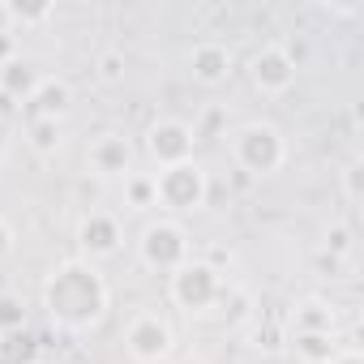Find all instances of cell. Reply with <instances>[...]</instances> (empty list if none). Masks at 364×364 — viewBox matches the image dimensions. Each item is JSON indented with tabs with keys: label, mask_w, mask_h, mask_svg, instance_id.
<instances>
[{
	"label": "cell",
	"mask_w": 364,
	"mask_h": 364,
	"mask_svg": "<svg viewBox=\"0 0 364 364\" xmlns=\"http://www.w3.org/2000/svg\"><path fill=\"white\" fill-rule=\"evenodd\" d=\"M107 300H112L107 279L90 262H60L43 283V309H48L52 326H60L69 334L99 326L107 313Z\"/></svg>",
	"instance_id": "6da1fadb"
},
{
	"label": "cell",
	"mask_w": 364,
	"mask_h": 364,
	"mask_svg": "<svg viewBox=\"0 0 364 364\" xmlns=\"http://www.w3.org/2000/svg\"><path fill=\"white\" fill-rule=\"evenodd\" d=\"M232 154H236V163H240L245 171H253V176H274V171L287 163V141H283V133H279L274 124L253 120V124H245V129L232 137Z\"/></svg>",
	"instance_id": "7a4b0ae2"
},
{
	"label": "cell",
	"mask_w": 364,
	"mask_h": 364,
	"mask_svg": "<svg viewBox=\"0 0 364 364\" xmlns=\"http://www.w3.org/2000/svg\"><path fill=\"white\" fill-rule=\"evenodd\" d=\"M154 193H159V206H167V210H198L210 198V176L198 159L176 163L154 176Z\"/></svg>",
	"instance_id": "3957f363"
},
{
	"label": "cell",
	"mask_w": 364,
	"mask_h": 364,
	"mask_svg": "<svg viewBox=\"0 0 364 364\" xmlns=\"http://www.w3.org/2000/svg\"><path fill=\"white\" fill-rule=\"evenodd\" d=\"M137 253L150 270H163V274H176L185 262H193V249H189V232L180 228L176 219H159L141 232L137 240Z\"/></svg>",
	"instance_id": "277c9868"
},
{
	"label": "cell",
	"mask_w": 364,
	"mask_h": 364,
	"mask_svg": "<svg viewBox=\"0 0 364 364\" xmlns=\"http://www.w3.org/2000/svg\"><path fill=\"white\" fill-rule=\"evenodd\" d=\"M223 296V274L210 262H185L171 274V300L180 309H210Z\"/></svg>",
	"instance_id": "5b68a950"
},
{
	"label": "cell",
	"mask_w": 364,
	"mask_h": 364,
	"mask_svg": "<svg viewBox=\"0 0 364 364\" xmlns=\"http://www.w3.org/2000/svg\"><path fill=\"white\" fill-rule=\"evenodd\" d=\"M193 124H185V120H154L150 129H146V154L159 163V171L163 167H176V163H189L193 159Z\"/></svg>",
	"instance_id": "8992f818"
},
{
	"label": "cell",
	"mask_w": 364,
	"mask_h": 364,
	"mask_svg": "<svg viewBox=\"0 0 364 364\" xmlns=\"http://www.w3.org/2000/svg\"><path fill=\"white\" fill-rule=\"evenodd\" d=\"M296 65H291V56L283 52V43H270V48H262L253 60H249V77H253V86L262 90V95H287L291 86H296Z\"/></svg>",
	"instance_id": "52a82bcc"
},
{
	"label": "cell",
	"mask_w": 364,
	"mask_h": 364,
	"mask_svg": "<svg viewBox=\"0 0 364 364\" xmlns=\"http://www.w3.org/2000/svg\"><path fill=\"white\" fill-rule=\"evenodd\" d=\"M124 343H129L133 360H141V364H159V360L171 355V326H167L159 313H141V317H133Z\"/></svg>",
	"instance_id": "ba28073f"
},
{
	"label": "cell",
	"mask_w": 364,
	"mask_h": 364,
	"mask_svg": "<svg viewBox=\"0 0 364 364\" xmlns=\"http://www.w3.org/2000/svg\"><path fill=\"white\" fill-rule=\"evenodd\" d=\"M86 159H90V167H95L99 176H129L133 163H137V150H133V141H129L124 133H99V137L90 141Z\"/></svg>",
	"instance_id": "9c48e42d"
},
{
	"label": "cell",
	"mask_w": 364,
	"mask_h": 364,
	"mask_svg": "<svg viewBox=\"0 0 364 364\" xmlns=\"http://www.w3.org/2000/svg\"><path fill=\"white\" fill-rule=\"evenodd\" d=\"M77 240H82V249L90 257H112L120 249V240H124L120 236V219L107 215V210H90L82 219V228H77Z\"/></svg>",
	"instance_id": "30bf717a"
},
{
	"label": "cell",
	"mask_w": 364,
	"mask_h": 364,
	"mask_svg": "<svg viewBox=\"0 0 364 364\" xmlns=\"http://www.w3.org/2000/svg\"><path fill=\"white\" fill-rule=\"evenodd\" d=\"M73 112V86L65 77H43L31 95V120H65Z\"/></svg>",
	"instance_id": "8fae6325"
},
{
	"label": "cell",
	"mask_w": 364,
	"mask_h": 364,
	"mask_svg": "<svg viewBox=\"0 0 364 364\" xmlns=\"http://www.w3.org/2000/svg\"><path fill=\"white\" fill-rule=\"evenodd\" d=\"M189 73H193L202 86H219V82H228V73H232V52H228L223 43L206 39V43H198V48L189 52Z\"/></svg>",
	"instance_id": "7c38bea8"
},
{
	"label": "cell",
	"mask_w": 364,
	"mask_h": 364,
	"mask_svg": "<svg viewBox=\"0 0 364 364\" xmlns=\"http://www.w3.org/2000/svg\"><path fill=\"white\" fill-rule=\"evenodd\" d=\"M43 73L31 65V60H9V65H0V95H5L9 103H31V95L39 90Z\"/></svg>",
	"instance_id": "4fadbf2b"
},
{
	"label": "cell",
	"mask_w": 364,
	"mask_h": 364,
	"mask_svg": "<svg viewBox=\"0 0 364 364\" xmlns=\"http://www.w3.org/2000/svg\"><path fill=\"white\" fill-rule=\"evenodd\" d=\"M291 330L296 334H334V309L326 300H304V304H296Z\"/></svg>",
	"instance_id": "5bb4252c"
},
{
	"label": "cell",
	"mask_w": 364,
	"mask_h": 364,
	"mask_svg": "<svg viewBox=\"0 0 364 364\" xmlns=\"http://www.w3.org/2000/svg\"><path fill=\"white\" fill-rule=\"evenodd\" d=\"M124 206H129V210H146V206H159V193H154V176H146V171H129V176H124Z\"/></svg>",
	"instance_id": "9a60e30c"
},
{
	"label": "cell",
	"mask_w": 364,
	"mask_h": 364,
	"mask_svg": "<svg viewBox=\"0 0 364 364\" xmlns=\"http://www.w3.org/2000/svg\"><path fill=\"white\" fill-rule=\"evenodd\" d=\"M35 355H39V347H35V338L26 330L0 334V360H5V364H35Z\"/></svg>",
	"instance_id": "2e32d148"
},
{
	"label": "cell",
	"mask_w": 364,
	"mask_h": 364,
	"mask_svg": "<svg viewBox=\"0 0 364 364\" xmlns=\"http://www.w3.org/2000/svg\"><path fill=\"white\" fill-rule=\"evenodd\" d=\"M296 351L309 364H330V355L338 347H334V334H296Z\"/></svg>",
	"instance_id": "e0dca14e"
},
{
	"label": "cell",
	"mask_w": 364,
	"mask_h": 364,
	"mask_svg": "<svg viewBox=\"0 0 364 364\" xmlns=\"http://www.w3.org/2000/svg\"><path fill=\"white\" fill-rule=\"evenodd\" d=\"M26 137H31V146L39 150V154H56L60 150V120H31L26 124Z\"/></svg>",
	"instance_id": "ac0fdd59"
},
{
	"label": "cell",
	"mask_w": 364,
	"mask_h": 364,
	"mask_svg": "<svg viewBox=\"0 0 364 364\" xmlns=\"http://www.w3.org/2000/svg\"><path fill=\"white\" fill-rule=\"evenodd\" d=\"M18 330H26V304L14 291H0V334H18Z\"/></svg>",
	"instance_id": "d6986e66"
},
{
	"label": "cell",
	"mask_w": 364,
	"mask_h": 364,
	"mask_svg": "<svg viewBox=\"0 0 364 364\" xmlns=\"http://www.w3.org/2000/svg\"><path fill=\"white\" fill-rule=\"evenodd\" d=\"M95 73H99V82H107V86L124 82V52H120V48H107V52H99V60H95Z\"/></svg>",
	"instance_id": "ffe728a7"
},
{
	"label": "cell",
	"mask_w": 364,
	"mask_h": 364,
	"mask_svg": "<svg viewBox=\"0 0 364 364\" xmlns=\"http://www.w3.org/2000/svg\"><path fill=\"white\" fill-rule=\"evenodd\" d=\"M56 9L52 5H14V22L18 26H43Z\"/></svg>",
	"instance_id": "44dd1931"
},
{
	"label": "cell",
	"mask_w": 364,
	"mask_h": 364,
	"mask_svg": "<svg viewBox=\"0 0 364 364\" xmlns=\"http://www.w3.org/2000/svg\"><path fill=\"white\" fill-rule=\"evenodd\" d=\"M326 249H330L334 257H347V253H351V228H347V223H334V228L326 232Z\"/></svg>",
	"instance_id": "7402d4cb"
},
{
	"label": "cell",
	"mask_w": 364,
	"mask_h": 364,
	"mask_svg": "<svg viewBox=\"0 0 364 364\" xmlns=\"http://www.w3.org/2000/svg\"><path fill=\"white\" fill-rule=\"evenodd\" d=\"M360 176H364V167H360V163H351V167L343 171V189H347V202H351V206L360 202Z\"/></svg>",
	"instance_id": "603a6c76"
},
{
	"label": "cell",
	"mask_w": 364,
	"mask_h": 364,
	"mask_svg": "<svg viewBox=\"0 0 364 364\" xmlns=\"http://www.w3.org/2000/svg\"><path fill=\"white\" fill-rule=\"evenodd\" d=\"M14 31H18V22H14V5H9V0H0V39L14 35Z\"/></svg>",
	"instance_id": "cb8c5ba5"
},
{
	"label": "cell",
	"mask_w": 364,
	"mask_h": 364,
	"mask_svg": "<svg viewBox=\"0 0 364 364\" xmlns=\"http://www.w3.org/2000/svg\"><path fill=\"white\" fill-rule=\"evenodd\" d=\"M330 364H364V360H360V351H355V347H338V351L330 355Z\"/></svg>",
	"instance_id": "d4e9b609"
},
{
	"label": "cell",
	"mask_w": 364,
	"mask_h": 364,
	"mask_svg": "<svg viewBox=\"0 0 364 364\" xmlns=\"http://www.w3.org/2000/svg\"><path fill=\"white\" fill-rule=\"evenodd\" d=\"M9 60H18V43H14V35L0 39V65H9Z\"/></svg>",
	"instance_id": "484cf974"
},
{
	"label": "cell",
	"mask_w": 364,
	"mask_h": 364,
	"mask_svg": "<svg viewBox=\"0 0 364 364\" xmlns=\"http://www.w3.org/2000/svg\"><path fill=\"white\" fill-rule=\"evenodd\" d=\"M5 253H14V228L0 219V257H5Z\"/></svg>",
	"instance_id": "4316f807"
},
{
	"label": "cell",
	"mask_w": 364,
	"mask_h": 364,
	"mask_svg": "<svg viewBox=\"0 0 364 364\" xmlns=\"http://www.w3.org/2000/svg\"><path fill=\"white\" fill-rule=\"evenodd\" d=\"M180 364H198V360H180Z\"/></svg>",
	"instance_id": "83f0119b"
}]
</instances>
